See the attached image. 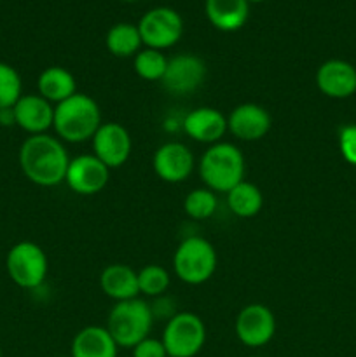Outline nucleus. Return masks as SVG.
Segmentation results:
<instances>
[{
	"instance_id": "f3484780",
	"label": "nucleus",
	"mask_w": 356,
	"mask_h": 357,
	"mask_svg": "<svg viewBox=\"0 0 356 357\" xmlns=\"http://www.w3.org/2000/svg\"><path fill=\"white\" fill-rule=\"evenodd\" d=\"M184 129L192 139L215 145L227 132V119L212 107H201L187 114Z\"/></svg>"
},
{
	"instance_id": "412c9836",
	"label": "nucleus",
	"mask_w": 356,
	"mask_h": 357,
	"mask_svg": "<svg viewBox=\"0 0 356 357\" xmlns=\"http://www.w3.org/2000/svg\"><path fill=\"white\" fill-rule=\"evenodd\" d=\"M38 94L52 105H59L77 93V84L72 73L61 66H49L38 75Z\"/></svg>"
},
{
	"instance_id": "4be33fe9",
	"label": "nucleus",
	"mask_w": 356,
	"mask_h": 357,
	"mask_svg": "<svg viewBox=\"0 0 356 357\" xmlns=\"http://www.w3.org/2000/svg\"><path fill=\"white\" fill-rule=\"evenodd\" d=\"M264 204V195L257 185L250 181H241L232 190L227 192V206L239 218H251L258 215Z\"/></svg>"
},
{
	"instance_id": "c85d7f7f",
	"label": "nucleus",
	"mask_w": 356,
	"mask_h": 357,
	"mask_svg": "<svg viewBox=\"0 0 356 357\" xmlns=\"http://www.w3.org/2000/svg\"><path fill=\"white\" fill-rule=\"evenodd\" d=\"M131 351L133 357H168L163 340H157V338L150 337H147L145 340L136 344Z\"/></svg>"
},
{
	"instance_id": "f704fd0d",
	"label": "nucleus",
	"mask_w": 356,
	"mask_h": 357,
	"mask_svg": "<svg viewBox=\"0 0 356 357\" xmlns=\"http://www.w3.org/2000/svg\"><path fill=\"white\" fill-rule=\"evenodd\" d=\"M168 357H170V356H168Z\"/></svg>"
},
{
	"instance_id": "9d476101",
	"label": "nucleus",
	"mask_w": 356,
	"mask_h": 357,
	"mask_svg": "<svg viewBox=\"0 0 356 357\" xmlns=\"http://www.w3.org/2000/svg\"><path fill=\"white\" fill-rule=\"evenodd\" d=\"M206 77V65L194 54H178L168 59L166 72L161 79L163 87L171 94L184 96L199 89Z\"/></svg>"
},
{
	"instance_id": "dca6fc26",
	"label": "nucleus",
	"mask_w": 356,
	"mask_h": 357,
	"mask_svg": "<svg viewBox=\"0 0 356 357\" xmlns=\"http://www.w3.org/2000/svg\"><path fill=\"white\" fill-rule=\"evenodd\" d=\"M316 86L325 96L346 100L356 93V68L344 59H328L318 68Z\"/></svg>"
},
{
	"instance_id": "f03ea898",
	"label": "nucleus",
	"mask_w": 356,
	"mask_h": 357,
	"mask_svg": "<svg viewBox=\"0 0 356 357\" xmlns=\"http://www.w3.org/2000/svg\"><path fill=\"white\" fill-rule=\"evenodd\" d=\"M101 126V112L96 101L84 93H75L54 107V128L59 139L82 143L93 139Z\"/></svg>"
},
{
	"instance_id": "0eeeda50",
	"label": "nucleus",
	"mask_w": 356,
	"mask_h": 357,
	"mask_svg": "<svg viewBox=\"0 0 356 357\" xmlns=\"http://www.w3.org/2000/svg\"><path fill=\"white\" fill-rule=\"evenodd\" d=\"M161 340L170 357H194L206 344V326L195 314H175L168 321Z\"/></svg>"
},
{
	"instance_id": "b1692460",
	"label": "nucleus",
	"mask_w": 356,
	"mask_h": 357,
	"mask_svg": "<svg viewBox=\"0 0 356 357\" xmlns=\"http://www.w3.org/2000/svg\"><path fill=\"white\" fill-rule=\"evenodd\" d=\"M133 66H135L136 75L142 77L143 80H161L166 72L168 58L163 54V51L147 47L135 56Z\"/></svg>"
},
{
	"instance_id": "aec40b11",
	"label": "nucleus",
	"mask_w": 356,
	"mask_h": 357,
	"mask_svg": "<svg viewBox=\"0 0 356 357\" xmlns=\"http://www.w3.org/2000/svg\"><path fill=\"white\" fill-rule=\"evenodd\" d=\"M119 345L103 326H86L73 337L72 357H117Z\"/></svg>"
},
{
	"instance_id": "4468645a",
	"label": "nucleus",
	"mask_w": 356,
	"mask_h": 357,
	"mask_svg": "<svg viewBox=\"0 0 356 357\" xmlns=\"http://www.w3.org/2000/svg\"><path fill=\"white\" fill-rule=\"evenodd\" d=\"M272 119L264 107L257 103H243L227 117V131L241 142H258L269 132Z\"/></svg>"
},
{
	"instance_id": "393cba45",
	"label": "nucleus",
	"mask_w": 356,
	"mask_h": 357,
	"mask_svg": "<svg viewBox=\"0 0 356 357\" xmlns=\"http://www.w3.org/2000/svg\"><path fill=\"white\" fill-rule=\"evenodd\" d=\"M218 208L215 192L209 188H195L188 192L184 201V209L191 218L194 220H206L215 215Z\"/></svg>"
},
{
	"instance_id": "20e7f679",
	"label": "nucleus",
	"mask_w": 356,
	"mask_h": 357,
	"mask_svg": "<svg viewBox=\"0 0 356 357\" xmlns=\"http://www.w3.org/2000/svg\"><path fill=\"white\" fill-rule=\"evenodd\" d=\"M152 309L143 300L133 298L117 302L107 319V330L119 347L133 349L145 340L152 330Z\"/></svg>"
},
{
	"instance_id": "6ab92c4d",
	"label": "nucleus",
	"mask_w": 356,
	"mask_h": 357,
	"mask_svg": "<svg viewBox=\"0 0 356 357\" xmlns=\"http://www.w3.org/2000/svg\"><path fill=\"white\" fill-rule=\"evenodd\" d=\"M205 10L216 30L236 31L248 21L250 3L246 0H206Z\"/></svg>"
},
{
	"instance_id": "39448f33",
	"label": "nucleus",
	"mask_w": 356,
	"mask_h": 357,
	"mask_svg": "<svg viewBox=\"0 0 356 357\" xmlns=\"http://www.w3.org/2000/svg\"><path fill=\"white\" fill-rule=\"evenodd\" d=\"M173 268L180 281L192 286L202 284L216 271L215 248L202 237H187L175 251Z\"/></svg>"
},
{
	"instance_id": "bb28decb",
	"label": "nucleus",
	"mask_w": 356,
	"mask_h": 357,
	"mask_svg": "<svg viewBox=\"0 0 356 357\" xmlns=\"http://www.w3.org/2000/svg\"><path fill=\"white\" fill-rule=\"evenodd\" d=\"M170 286V274L161 265H147L138 272L140 293L145 296L156 298L161 296Z\"/></svg>"
},
{
	"instance_id": "f8f14e48",
	"label": "nucleus",
	"mask_w": 356,
	"mask_h": 357,
	"mask_svg": "<svg viewBox=\"0 0 356 357\" xmlns=\"http://www.w3.org/2000/svg\"><path fill=\"white\" fill-rule=\"evenodd\" d=\"M93 150L98 159L108 167H121L131 153V136L117 122L101 124L93 136Z\"/></svg>"
},
{
	"instance_id": "9b49d317",
	"label": "nucleus",
	"mask_w": 356,
	"mask_h": 357,
	"mask_svg": "<svg viewBox=\"0 0 356 357\" xmlns=\"http://www.w3.org/2000/svg\"><path fill=\"white\" fill-rule=\"evenodd\" d=\"M110 180V169L96 155H79L70 160L66 185L79 195H94Z\"/></svg>"
},
{
	"instance_id": "2f4dec72",
	"label": "nucleus",
	"mask_w": 356,
	"mask_h": 357,
	"mask_svg": "<svg viewBox=\"0 0 356 357\" xmlns=\"http://www.w3.org/2000/svg\"><path fill=\"white\" fill-rule=\"evenodd\" d=\"M122 2H136V0H122Z\"/></svg>"
},
{
	"instance_id": "1a4fd4ad",
	"label": "nucleus",
	"mask_w": 356,
	"mask_h": 357,
	"mask_svg": "<svg viewBox=\"0 0 356 357\" xmlns=\"http://www.w3.org/2000/svg\"><path fill=\"white\" fill-rule=\"evenodd\" d=\"M234 330L237 340L246 347H264L276 333V317L269 307L262 303H251L237 314Z\"/></svg>"
},
{
	"instance_id": "2eb2a0df",
	"label": "nucleus",
	"mask_w": 356,
	"mask_h": 357,
	"mask_svg": "<svg viewBox=\"0 0 356 357\" xmlns=\"http://www.w3.org/2000/svg\"><path fill=\"white\" fill-rule=\"evenodd\" d=\"M13 112L17 128L30 136L45 135L54 122V107L40 94H23Z\"/></svg>"
},
{
	"instance_id": "423d86ee",
	"label": "nucleus",
	"mask_w": 356,
	"mask_h": 357,
	"mask_svg": "<svg viewBox=\"0 0 356 357\" xmlns=\"http://www.w3.org/2000/svg\"><path fill=\"white\" fill-rule=\"evenodd\" d=\"M6 268L14 284L23 289H35L47 278V257L38 244L21 241L7 253Z\"/></svg>"
},
{
	"instance_id": "a878e982",
	"label": "nucleus",
	"mask_w": 356,
	"mask_h": 357,
	"mask_svg": "<svg viewBox=\"0 0 356 357\" xmlns=\"http://www.w3.org/2000/svg\"><path fill=\"white\" fill-rule=\"evenodd\" d=\"M23 96L21 75L14 66L0 61V110L13 108Z\"/></svg>"
},
{
	"instance_id": "cd10ccee",
	"label": "nucleus",
	"mask_w": 356,
	"mask_h": 357,
	"mask_svg": "<svg viewBox=\"0 0 356 357\" xmlns=\"http://www.w3.org/2000/svg\"><path fill=\"white\" fill-rule=\"evenodd\" d=\"M339 150L344 160L356 166V124H348L339 132Z\"/></svg>"
},
{
	"instance_id": "7c9ffc66",
	"label": "nucleus",
	"mask_w": 356,
	"mask_h": 357,
	"mask_svg": "<svg viewBox=\"0 0 356 357\" xmlns=\"http://www.w3.org/2000/svg\"><path fill=\"white\" fill-rule=\"evenodd\" d=\"M248 3H257V2H264V0H246Z\"/></svg>"
},
{
	"instance_id": "6e6552de",
	"label": "nucleus",
	"mask_w": 356,
	"mask_h": 357,
	"mask_svg": "<svg viewBox=\"0 0 356 357\" xmlns=\"http://www.w3.org/2000/svg\"><path fill=\"white\" fill-rule=\"evenodd\" d=\"M136 26L143 45L157 51L173 47L184 33V21L171 7H154L147 10Z\"/></svg>"
},
{
	"instance_id": "a211bd4d",
	"label": "nucleus",
	"mask_w": 356,
	"mask_h": 357,
	"mask_svg": "<svg viewBox=\"0 0 356 357\" xmlns=\"http://www.w3.org/2000/svg\"><path fill=\"white\" fill-rule=\"evenodd\" d=\"M100 288L108 298L117 302L138 298V272L122 264L108 265L100 275Z\"/></svg>"
},
{
	"instance_id": "7ed1b4c3",
	"label": "nucleus",
	"mask_w": 356,
	"mask_h": 357,
	"mask_svg": "<svg viewBox=\"0 0 356 357\" xmlns=\"http://www.w3.org/2000/svg\"><path fill=\"white\" fill-rule=\"evenodd\" d=\"M199 174L209 190L227 194L244 180L243 153L232 143H215L201 157Z\"/></svg>"
},
{
	"instance_id": "f257e3e1",
	"label": "nucleus",
	"mask_w": 356,
	"mask_h": 357,
	"mask_svg": "<svg viewBox=\"0 0 356 357\" xmlns=\"http://www.w3.org/2000/svg\"><path fill=\"white\" fill-rule=\"evenodd\" d=\"M17 159L24 176L38 187L63 183L70 164L61 139L49 135H35L24 139Z\"/></svg>"
},
{
	"instance_id": "72a5a7b5",
	"label": "nucleus",
	"mask_w": 356,
	"mask_h": 357,
	"mask_svg": "<svg viewBox=\"0 0 356 357\" xmlns=\"http://www.w3.org/2000/svg\"><path fill=\"white\" fill-rule=\"evenodd\" d=\"M250 357H260V356H250Z\"/></svg>"
},
{
	"instance_id": "5701e85b",
	"label": "nucleus",
	"mask_w": 356,
	"mask_h": 357,
	"mask_svg": "<svg viewBox=\"0 0 356 357\" xmlns=\"http://www.w3.org/2000/svg\"><path fill=\"white\" fill-rule=\"evenodd\" d=\"M105 44L108 51L117 58H129V56L138 54L143 42L136 24L117 23L108 30Z\"/></svg>"
},
{
	"instance_id": "c756f323",
	"label": "nucleus",
	"mask_w": 356,
	"mask_h": 357,
	"mask_svg": "<svg viewBox=\"0 0 356 357\" xmlns=\"http://www.w3.org/2000/svg\"><path fill=\"white\" fill-rule=\"evenodd\" d=\"M16 122H14V112L13 108H3V110H0V126H14Z\"/></svg>"
},
{
	"instance_id": "ddd939ff",
	"label": "nucleus",
	"mask_w": 356,
	"mask_h": 357,
	"mask_svg": "<svg viewBox=\"0 0 356 357\" xmlns=\"http://www.w3.org/2000/svg\"><path fill=\"white\" fill-rule=\"evenodd\" d=\"M192 169H194V155L184 143H164L154 155V171L166 183L185 181L192 174Z\"/></svg>"
},
{
	"instance_id": "473e14b6",
	"label": "nucleus",
	"mask_w": 356,
	"mask_h": 357,
	"mask_svg": "<svg viewBox=\"0 0 356 357\" xmlns=\"http://www.w3.org/2000/svg\"><path fill=\"white\" fill-rule=\"evenodd\" d=\"M0 357H2V349H0Z\"/></svg>"
}]
</instances>
